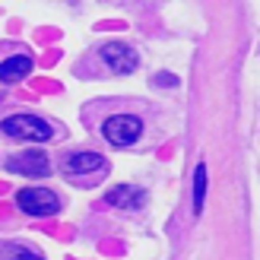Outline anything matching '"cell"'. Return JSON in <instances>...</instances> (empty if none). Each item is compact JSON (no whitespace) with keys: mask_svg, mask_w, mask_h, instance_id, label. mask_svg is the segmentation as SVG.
Listing matches in <instances>:
<instances>
[{"mask_svg":"<svg viewBox=\"0 0 260 260\" xmlns=\"http://www.w3.org/2000/svg\"><path fill=\"white\" fill-rule=\"evenodd\" d=\"M0 130L13 140H29V143H45L54 137V127L35 118V114H10V118L0 121Z\"/></svg>","mask_w":260,"mask_h":260,"instance_id":"obj_1","label":"cell"},{"mask_svg":"<svg viewBox=\"0 0 260 260\" xmlns=\"http://www.w3.org/2000/svg\"><path fill=\"white\" fill-rule=\"evenodd\" d=\"M102 134H105L108 143L114 146H134V143L143 137V121L137 114H111V118L102 124Z\"/></svg>","mask_w":260,"mask_h":260,"instance_id":"obj_2","label":"cell"},{"mask_svg":"<svg viewBox=\"0 0 260 260\" xmlns=\"http://www.w3.org/2000/svg\"><path fill=\"white\" fill-rule=\"evenodd\" d=\"M16 206L29 216H54L60 210V200L45 187H22L16 190Z\"/></svg>","mask_w":260,"mask_h":260,"instance_id":"obj_3","label":"cell"},{"mask_svg":"<svg viewBox=\"0 0 260 260\" xmlns=\"http://www.w3.org/2000/svg\"><path fill=\"white\" fill-rule=\"evenodd\" d=\"M7 168L13 175H29V178H45L51 175V159L42 152V149H25V152H16L7 159Z\"/></svg>","mask_w":260,"mask_h":260,"instance_id":"obj_4","label":"cell"},{"mask_svg":"<svg viewBox=\"0 0 260 260\" xmlns=\"http://www.w3.org/2000/svg\"><path fill=\"white\" fill-rule=\"evenodd\" d=\"M99 57L105 60V67H111L114 73H134L137 63H140L137 51L130 48V45H124V42H108V45H102Z\"/></svg>","mask_w":260,"mask_h":260,"instance_id":"obj_5","label":"cell"},{"mask_svg":"<svg viewBox=\"0 0 260 260\" xmlns=\"http://www.w3.org/2000/svg\"><path fill=\"white\" fill-rule=\"evenodd\" d=\"M108 206H118V210H143L146 206V190L137 184H118L105 193Z\"/></svg>","mask_w":260,"mask_h":260,"instance_id":"obj_6","label":"cell"},{"mask_svg":"<svg viewBox=\"0 0 260 260\" xmlns=\"http://www.w3.org/2000/svg\"><path fill=\"white\" fill-rule=\"evenodd\" d=\"M108 162H105V155H99V152H73L63 159V172H67L70 178L76 175H95V172H105Z\"/></svg>","mask_w":260,"mask_h":260,"instance_id":"obj_7","label":"cell"},{"mask_svg":"<svg viewBox=\"0 0 260 260\" xmlns=\"http://www.w3.org/2000/svg\"><path fill=\"white\" fill-rule=\"evenodd\" d=\"M32 70V57L29 54H13L0 60V83H19L25 80Z\"/></svg>","mask_w":260,"mask_h":260,"instance_id":"obj_8","label":"cell"},{"mask_svg":"<svg viewBox=\"0 0 260 260\" xmlns=\"http://www.w3.org/2000/svg\"><path fill=\"white\" fill-rule=\"evenodd\" d=\"M203 203H206V162H200L193 172V216L203 213Z\"/></svg>","mask_w":260,"mask_h":260,"instance_id":"obj_9","label":"cell"},{"mask_svg":"<svg viewBox=\"0 0 260 260\" xmlns=\"http://www.w3.org/2000/svg\"><path fill=\"white\" fill-rule=\"evenodd\" d=\"M0 260H45L42 254H38L35 248H29V244H4L0 248Z\"/></svg>","mask_w":260,"mask_h":260,"instance_id":"obj_10","label":"cell"},{"mask_svg":"<svg viewBox=\"0 0 260 260\" xmlns=\"http://www.w3.org/2000/svg\"><path fill=\"white\" fill-rule=\"evenodd\" d=\"M152 86H178V76H172V73H159V76H152Z\"/></svg>","mask_w":260,"mask_h":260,"instance_id":"obj_11","label":"cell"}]
</instances>
